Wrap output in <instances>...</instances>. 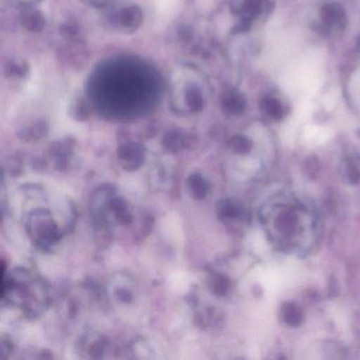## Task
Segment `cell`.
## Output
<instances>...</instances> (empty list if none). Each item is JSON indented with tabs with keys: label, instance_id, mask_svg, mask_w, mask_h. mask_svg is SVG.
<instances>
[{
	"label": "cell",
	"instance_id": "5",
	"mask_svg": "<svg viewBox=\"0 0 360 360\" xmlns=\"http://www.w3.org/2000/svg\"><path fill=\"white\" fill-rule=\"evenodd\" d=\"M341 13L335 7L326 8L324 9V20L330 24H335L340 20Z\"/></svg>",
	"mask_w": 360,
	"mask_h": 360
},
{
	"label": "cell",
	"instance_id": "2",
	"mask_svg": "<svg viewBox=\"0 0 360 360\" xmlns=\"http://www.w3.org/2000/svg\"><path fill=\"white\" fill-rule=\"evenodd\" d=\"M155 4L161 13L172 15L178 11L181 0H155Z\"/></svg>",
	"mask_w": 360,
	"mask_h": 360
},
{
	"label": "cell",
	"instance_id": "3",
	"mask_svg": "<svg viewBox=\"0 0 360 360\" xmlns=\"http://www.w3.org/2000/svg\"><path fill=\"white\" fill-rule=\"evenodd\" d=\"M264 110L274 119H280L282 117V107L276 100H266L264 102Z\"/></svg>",
	"mask_w": 360,
	"mask_h": 360
},
{
	"label": "cell",
	"instance_id": "1",
	"mask_svg": "<svg viewBox=\"0 0 360 360\" xmlns=\"http://www.w3.org/2000/svg\"><path fill=\"white\" fill-rule=\"evenodd\" d=\"M262 221L269 237L282 248L301 252L313 244L316 218L296 198H274L263 208Z\"/></svg>",
	"mask_w": 360,
	"mask_h": 360
},
{
	"label": "cell",
	"instance_id": "4",
	"mask_svg": "<svg viewBox=\"0 0 360 360\" xmlns=\"http://www.w3.org/2000/svg\"><path fill=\"white\" fill-rule=\"evenodd\" d=\"M284 319L290 326H296L300 322L301 314L298 311V309L294 307L292 304L288 305V309L284 311Z\"/></svg>",
	"mask_w": 360,
	"mask_h": 360
}]
</instances>
